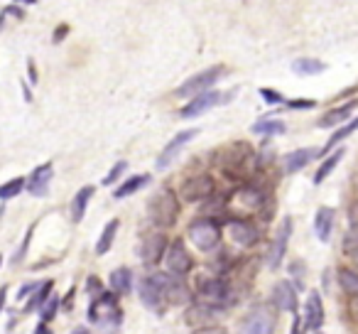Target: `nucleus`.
Here are the masks:
<instances>
[{
    "label": "nucleus",
    "instance_id": "a878e982",
    "mask_svg": "<svg viewBox=\"0 0 358 334\" xmlns=\"http://www.w3.org/2000/svg\"><path fill=\"white\" fill-rule=\"evenodd\" d=\"M108 283H110V293H113L115 298H123V295H128L130 290H133V270L115 268L113 273H110Z\"/></svg>",
    "mask_w": 358,
    "mask_h": 334
},
{
    "label": "nucleus",
    "instance_id": "a19ab883",
    "mask_svg": "<svg viewBox=\"0 0 358 334\" xmlns=\"http://www.w3.org/2000/svg\"><path fill=\"white\" fill-rule=\"evenodd\" d=\"M32 229H35V226H30V231H27V234H25V241H22V246H20V249H17V253L13 256V263H20V260L25 258L27 246H30V239H32Z\"/></svg>",
    "mask_w": 358,
    "mask_h": 334
},
{
    "label": "nucleus",
    "instance_id": "412c9836",
    "mask_svg": "<svg viewBox=\"0 0 358 334\" xmlns=\"http://www.w3.org/2000/svg\"><path fill=\"white\" fill-rule=\"evenodd\" d=\"M219 309L209 307V305H201V302H192L185 312V322L189 324L192 329H201V327H209V324H216L214 317Z\"/></svg>",
    "mask_w": 358,
    "mask_h": 334
},
{
    "label": "nucleus",
    "instance_id": "20e7f679",
    "mask_svg": "<svg viewBox=\"0 0 358 334\" xmlns=\"http://www.w3.org/2000/svg\"><path fill=\"white\" fill-rule=\"evenodd\" d=\"M224 74H226V67H221V64L209 67V69L189 76L185 84H179L177 89H174V96H179V99H185V96L194 99V96H199V94H206V91H211V86H214Z\"/></svg>",
    "mask_w": 358,
    "mask_h": 334
},
{
    "label": "nucleus",
    "instance_id": "6e6552de",
    "mask_svg": "<svg viewBox=\"0 0 358 334\" xmlns=\"http://www.w3.org/2000/svg\"><path fill=\"white\" fill-rule=\"evenodd\" d=\"M89 319L94 324L101 327H108V324H118L120 322V307H118V298L113 293H101L96 300H91L89 307Z\"/></svg>",
    "mask_w": 358,
    "mask_h": 334
},
{
    "label": "nucleus",
    "instance_id": "b1692460",
    "mask_svg": "<svg viewBox=\"0 0 358 334\" xmlns=\"http://www.w3.org/2000/svg\"><path fill=\"white\" fill-rule=\"evenodd\" d=\"M314 158H319V150H314V148L292 150V153L285 155V172H287V175H294V172L304 170Z\"/></svg>",
    "mask_w": 358,
    "mask_h": 334
},
{
    "label": "nucleus",
    "instance_id": "c03bdc74",
    "mask_svg": "<svg viewBox=\"0 0 358 334\" xmlns=\"http://www.w3.org/2000/svg\"><path fill=\"white\" fill-rule=\"evenodd\" d=\"M287 106L289 109H304V111H309V109H314V101H304V99H294V101H287Z\"/></svg>",
    "mask_w": 358,
    "mask_h": 334
},
{
    "label": "nucleus",
    "instance_id": "39448f33",
    "mask_svg": "<svg viewBox=\"0 0 358 334\" xmlns=\"http://www.w3.org/2000/svg\"><path fill=\"white\" fill-rule=\"evenodd\" d=\"M216 192V182L211 175L206 172H199V175H192L187 177L182 185H179V202H185V204H196V202H206L211 195Z\"/></svg>",
    "mask_w": 358,
    "mask_h": 334
},
{
    "label": "nucleus",
    "instance_id": "603ef678",
    "mask_svg": "<svg viewBox=\"0 0 358 334\" xmlns=\"http://www.w3.org/2000/svg\"><path fill=\"white\" fill-rule=\"evenodd\" d=\"M71 334H91V332H89V329H86V327H76Z\"/></svg>",
    "mask_w": 358,
    "mask_h": 334
},
{
    "label": "nucleus",
    "instance_id": "6e6d98bb",
    "mask_svg": "<svg viewBox=\"0 0 358 334\" xmlns=\"http://www.w3.org/2000/svg\"><path fill=\"white\" fill-rule=\"evenodd\" d=\"M356 165H358V162H356Z\"/></svg>",
    "mask_w": 358,
    "mask_h": 334
},
{
    "label": "nucleus",
    "instance_id": "f03ea898",
    "mask_svg": "<svg viewBox=\"0 0 358 334\" xmlns=\"http://www.w3.org/2000/svg\"><path fill=\"white\" fill-rule=\"evenodd\" d=\"M194 298L199 300L201 305L221 309L234 302L236 290H234V285H231V280H226L224 275H209V278H201L199 283H196Z\"/></svg>",
    "mask_w": 358,
    "mask_h": 334
},
{
    "label": "nucleus",
    "instance_id": "7c9ffc66",
    "mask_svg": "<svg viewBox=\"0 0 358 334\" xmlns=\"http://www.w3.org/2000/svg\"><path fill=\"white\" fill-rule=\"evenodd\" d=\"M324 69H327V64L319 62V60H314V57H299V60L292 62V71L299 76H314Z\"/></svg>",
    "mask_w": 358,
    "mask_h": 334
},
{
    "label": "nucleus",
    "instance_id": "473e14b6",
    "mask_svg": "<svg viewBox=\"0 0 358 334\" xmlns=\"http://www.w3.org/2000/svg\"><path fill=\"white\" fill-rule=\"evenodd\" d=\"M253 130L255 135H282L287 130V125L282 120H275V118H263L258 123H253Z\"/></svg>",
    "mask_w": 358,
    "mask_h": 334
},
{
    "label": "nucleus",
    "instance_id": "f257e3e1",
    "mask_svg": "<svg viewBox=\"0 0 358 334\" xmlns=\"http://www.w3.org/2000/svg\"><path fill=\"white\" fill-rule=\"evenodd\" d=\"M179 211H182V202H179L177 192H172V190L155 192L148 202V219H150V224H155V229H159V231L172 229L179 221Z\"/></svg>",
    "mask_w": 358,
    "mask_h": 334
},
{
    "label": "nucleus",
    "instance_id": "2f4dec72",
    "mask_svg": "<svg viewBox=\"0 0 358 334\" xmlns=\"http://www.w3.org/2000/svg\"><path fill=\"white\" fill-rule=\"evenodd\" d=\"M52 288H55V283H52V280H42L40 288H37L35 293L30 295V302L25 305V312H32V309L42 307V305H45L47 300L52 298Z\"/></svg>",
    "mask_w": 358,
    "mask_h": 334
},
{
    "label": "nucleus",
    "instance_id": "72a5a7b5",
    "mask_svg": "<svg viewBox=\"0 0 358 334\" xmlns=\"http://www.w3.org/2000/svg\"><path fill=\"white\" fill-rule=\"evenodd\" d=\"M338 285L348 298H358V273L351 268H341L338 270Z\"/></svg>",
    "mask_w": 358,
    "mask_h": 334
},
{
    "label": "nucleus",
    "instance_id": "f704fd0d",
    "mask_svg": "<svg viewBox=\"0 0 358 334\" xmlns=\"http://www.w3.org/2000/svg\"><path fill=\"white\" fill-rule=\"evenodd\" d=\"M22 187H25V180H22V177H15V180H8L6 185H0V200H3V202L13 200V197L20 195Z\"/></svg>",
    "mask_w": 358,
    "mask_h": 334
},
{
    "label": "nucleus",
    "instance_id": "423d86ee",
    "mask_svg": "<svg viewBox=\"0 0 358 334\" xmlns=\"http://www.w3.org/2000/svg\"><path fill=\"white\" fill-rule=\"evenodd\" d=\"M253 158L255 155H253L250 143L236 140V143L226 145L224 153H221V167H224L226 172H231V175H243L250 167V162H253Z\"/></svg>",
    "mask_w": 358,
    "mask_h": 334
},
{
    "label": "nucleus",
    "instance_id": "2eb2a0df",
    "mask_svg": "<svg viewBox=\"0 0 358 334\" xmlns=\"http://www.w3.org/2000/svg\"><path fill=\"white\" fill-rule=\"evenodd\" d=\"M289 239H292V219H289V216H285L282 224H280V229H278V234H275L273 244H270L268 253H265V260H268V265L273 270H278L280 263H282L285 253H287Z\"/></svg>",
    "mask_w": 358,
    "mask_h": 334
},
{
    "label": "nucleus",
    "instance_id": "f3484780",
    "mask_svg": "<svg viewBox=\"0 0 358 334\" xmlns=\"http://www.w3.org/2000/svg\"><path fill=\"white\" fill-rule=\"evenodd\" d=\"M299 317H302L304 327L312 329V332H319V329L324 327V302L317 290H312V293L307 295V302H304V309Z\"/></svg>",
    "mask_w": 358,
    "mask_h": 334
},
{
    "label": "nucleus",
    "instance_id": "4c0bfd02",
    "mask_svg": "<svg viewBox=\"0 0 358 334\" xmlns=\"http://www.w3.org/2000/svg\"><path fill=\"white\" fill-rule=\"evenodd\" d=\"M125 170H128V162H125V160H118V162L108 170V175L103 177V185H113V182H118L120 177L125 175Z\"/></svg>",
    "mask_w": 358,
    "mask_h": 334
},
{
    "label": "nucleus",
    "instance_id": "9d476101",
    "mask_svg": "<svg viewBox=\"0 0 358 334\" xmlns=\"http://www.w3.org/2000/svg\"><path fill=\"white\" fill-rule=\"evenodd\" d=\"M234 94H236V89L229 91V94H221V91L211 89V91H206V94L194 96L189 104L182 106V111H179V118H199V116H204L206 111H211V109H216V106L231 101V99H234Z\"/></svg>",
    "mask_w": 358,
    "mask_h": 334
},
{
    "label": "nucleus",
    "instance_id": "3c124183",
    "mask_svg": "<svg viewBox=\"0 0 358 334\" xmlns=\"http://www.w3.org/2000/svg\"><path fill=\"white\" fill-rule=\"evenodd\" d=\"M6 293H8V288H0V309L6 305Z\"/></svg>",
    "mask_w": 358,
    "mask_h": 334
},
{
    "label": "nucleus",
    "instance_id": "a211bd4d",
    "mask_svg": "<svg viewBox=\"0 0 358 334\" xmlns=\"http://www.w3.org/2000/svg\"><path fill=\"white\" fill-rule=\"evenodd\" d=\"M52 177H55V165H52V162H45V165H40V167H35V170H32V175L25 180L27 192H30V195H35V197H45L47 192H50Z\"/></svg>",
    "mask_w": 358,
    "mask_h": 334
},
{
    "label": "nucleus",
    "instance_id": "4468645a",
    "mask_svg": "<svg viewBox=\"0 0 358 334\" xmlns=\"http://www.w3.org/2000/svg\"><path fill=\"white\" fill-rule=\"evenodd\" d=\"M226 229H229L231 241H234L236 246H241V249H253V246L260 244V239H263L260 226L250 219H231Z\"/></svg>",
    "mask_w": 358,
    "mask_h": 334
},
{
    "label": "nucleus",
    "instance_id": "f8f14e48",
    "mask_svg": "<svg viewBox=\"0 0 358 334\" xmlns=\"http://www.w3.org/2000/svg\"><path fill=\"white\" fill-rule=\"evenodd\" d=\"M164 265H167V273L177 275V278H185V275L194 268V258H192V253L187 251L182 239L169 241L167 253H164Z\"/></svg>",
    "mask_w": 358,
    "mask_h": 334
},
{
    "label": "nucleus",
    "instance_id": "dca6fc26",
    "mask_svg": "<svg viewBox=\"0 0 358 334\" xmlns=\"http://www.w3.org/2000/svg\"><path fill=\"white\" fill-rule=\"evenodd\" d=\"M196 133H199V128H187V130H182V133L174 135V138L169 140L167 145H164L162 153H159V158H157V167H159V170L169 167V165H172V160L177 158L179 153H182V148H185L187 143H192V140H194Z\"/></svg>",
    "mask_w": 358,
    "mask_h": 334
},
{
    "label": "nucleus",
    "instance_id": "79ce46f5",
    "mask_svg": "<svg viewBox=\"0 0 358 334\" xmlns=\"http://www.w3.org/2000/svg\"><path fill=\"white\" fill-rule=\"evenodd\" d=\"M86 290H89V295H91L94 300L99 298L101 293H103V288H101V280H99V278H94V275H91V278L86 280Z\"/></svg>",
    "mask_w": 358,
    "mask_h": 334
},
{
    "label": "nucleus",
    "instance_id": "cd10ccee",
    "mask_svg": "<svg viewBox=\"0 0 358 334\" xmlns=\"http://www.w3.org/2000/svg\"><path fill=\"white\" fill-rule=\"evenodd\" d=\"M94 187L91 185H86V187H81L79 192H76V197H74V202H71V221H76L79 224L81 219L86 216V209H89V202H91V197H94Z\"/></svg>",
    "mask_w": 358,
    "mask_h": 334
},
{
    "label": "nucleus",
    "instance_id": "37998d69",
    "mask_svg": "<svg viewBox=\"0 0 358 334\" xmlns=\"http://www.w3.org/2000/svg\"><path fill=\"white\" fill-rule=\"evenodd\" d=\"M194 334H229V332H226V327H221V324H209V327L194 329Z\"/></svg>",
    "mask_w": 358,
    "mask_h": 334
},
{
    "label": "nucleus",
    "instance_id": "9b49d317",
    "mask_svg": "<svg viewBox=\"0 0 358 334\" xmlns=\"http://www.w3.org/2000/svg\"><path fill=\"white\" fill-rule=\"evenodd\" d=\"M140 290V302L145 305L148 309H152L155 314H164V309L169 307L167 300H164V290H162V283H159V273H152V275H145L138 285Z\"/></svg>",
    "mask_w": 358,
    "mask_h": 334
},
{
    "label": "nucleus",
    "instance_id": "49530a36",
    "mask_svg": "<svg viewBox=\"0 0 358 334\" xmlns=\"http://www.w3.org/2000/svg\"><path fill=\"white\" fill-rule=\"evenodd\" d=\"M348 314L358 324V298H348Z\"/></svg>",
    "mask_w": 358,
    "mask_h": 334
},
{
    "label": "nucleus",
    "instance_id": "8fccbe9b",
    "mask_svg": "<svg viewBox=\"0 0 358 334\" xmlns=\"http://www.w3.org/2000/svg\"><path fill=\"white\" fill-rule=\"evenodd\" d=\"M35 334H52V329L47 327L45 322H40V324H37V329H35Z\"/></svg>",
    "mask_w": 358,
    "mask_h": 334
},
{
    "label": "nucleus",
    "instance_id": "ddd939ff",
    "mask_svg": "<svg viewBox=\"0 0 358 334\" xmlns=\"http://www.w3.org/2000/svg\"><path fill=\"white\" fill-rule=\"evenodd\" d=\"M169 239L164 231L152 229L143 236V246H140V260L145 265H157L159 260H164V253H167Z\"/></svg>",
    "mask_w": 358,
    "mask_h": 334
},
{
    "label": "nucleus",
    "instance_id": "c85d7f7f",
    "mask_svg": "<svg viewBox=\"0 0 358 334\" xmlns=\"http://www.w3.org/2000/svg\"><path fill=\"white\" fill-rule=\"evenodd\" d=\"M343 155H346V150H343V148H336V150H331V153H329L327 158L322 160V165H319L317 175H314V185H322V182L327 180V177L331 175L334 170H336V165L341 162Z\"/></svg>",
    "mask_w": 358,
    "mask_h": 334
},
{
    "label": "nucleus",
    "instance_id": "bb28decb",
    "mask_svg": "<svg viewBox=\"0 0 358 334\" xmlns=\"http://www.w3.org/2000/svg\"><path fill=\"white\" fill-rule=\"evenodd\" d=\"M150 182H152V177H150L148 172H143V175H130L123 185L115 187L113 197H115V200H125V197L135 195V192H140L143 187H148Z\"/></svg>",
    "mask_w": 358,
    "mask_h": 334
},
{
    "label": "nucleus",
    "instance_id": "aec40b11",
    "mask_svg": "<svg viewBox=\"0 0 358 334\" xmlns=\"http://www.w3.org/2000/svg\"><path fill=\"white\" fill-rule=\"evenodd\" d=\"M356 106H358V101H346V104L327 111V113L317 120V125H319V128H341L343 123H348V120H351V113L356 111Z\"/></svg>",
    "mask_w": 358,
    "mask_h": 334
},
{
    "label": "nucleus",
    "instance_id": "ea45409f",
    "mask_svg": "<svg viewBox=\"0 0 358 334\" xmlns=\"http://www.w3.org/2000/svg\"><path fill=\"white\" fill-rule=\"evenodd\" d=\"M260 96H263L268 104H273V106H282V104H287V99H285L282 94H278L275 89H268V86H263L260 89Z\"/></svg>",
    "mask_w": 358,
    "mask_h": 334
},
{
    "label": "nucleus",
    "instance_id": "de8ad7c7",
    "mask_svg": "<svg viewBox=\"0 0 358 334\" xmlns=\"http://www.w3.org/2000/svg\"><path fill=\"white\" fill-rule=\"evenodd\" d=\"M346 258L353 263V268L351 270H356L358 273V249H353V251H346Z\"/></svg>",
    "mask_w": 358,
    "mask_h": 334
},
{
    "label": "nucleus",
    "instance_id": "0eeeda50",
    "mask_svg": "<svg viewBox=\"0 0 358 334\" xmlns=\"http://www.w3.org/2000/svg\"><path fill=\"white\" fill-rule=\"evenodd\" d=\"M275 324H278V309L275 305L263 302L255 305L243 319V334H275Z\"/></svg>",
    "mask_w": 358,
    "mask_h": 334
},
{
    "label": "nucleus",
    "instance_id": "393cba45",
    "mask_svg": "<svg viewBox=\"0 0 358 334\" xmlns=\"http://www.w3.org/2000/svg\"><path fill=\"white\" fill-rule=\"evenodd\" d=\"M356 130H358V116H353V118L348 120V123H343L341 128L334 130V135L327 140V145H324V148L319 150V158H327V155L331 153V150H336L338 145H341V140H346L348 135L356 133Z\"/></svg>",
    "mask_w": 358,
    "mask_h": 334
},
{
    "label": "nucleus",
    "instance_id": "5701e85b",
    "mask_svg": "<svg viewBox=\"0 0 358 334\" xmlns=\"http://www.w3.org/2000/svg\"><path fill=\"white\" fill-rule=\"evenodd\" d=\"M268 200V195H265V190L263 187H258V185H245V187H241L238 192H236V202L238 204H243L245 209H250V211H258L260 207H263V202Z\"/></svg>",
    "mask_w": 358,
    "mask_h": 334
},
{
    "label": "nucleus",
    "instance_id": "c9c22d12",
    "mask_svg": "<svg viewBox=\"0 0 358 334\" xmlns=\"http://www.w3.org/2000/svg\"><path fill=\"white\" fill-rule=\"evenodd\" d=\"M341 249H343V253H346V251L358 249V219H353L351 226L346 229V234H343V241H341Z\"/></svg>",
    "mask_w": 358,
    "mask_h": 334
},
{
    "label": "nucleus",
    "instance_id": "1a4fd4ad",
    "mask_svg": "<svg viewBox=\"0 0 358 334\" xmlns=\"http://www.w3.org/2000/svg\"><path fill=\"white\" fill-rule=\"evenodd\" d=\"M159 283H162L164 300H167L169 307H189L194 302V290L185 283V278L159 273Z\"/></svg>",
    "mask_w": 358,
    "mask_h": 334
},
{
    "label": "nucleus",
    "instance_id": "7ed1b4c3",
    "mask_svg": "<svg viewBox=\"0 0 358 334\" xmlns=\"http://www.w3.org/2000/svg\"><path fill=\"white\" fill-rule=\"evenodd\" d=\"M187 234H189L192 244H194L199 251H204V253L214 251L216 246L221 244V226H219V221L209 219V216H199V219L192 221L189 229H187Z\"/></svg>",
    "mask_w": 358,
    "mask_h": 334
},
{
    "label": "nucleus",
    "instance_id": "864d4df0",
    "mask_svg": "<svg viewBox=\"0 0 358 334\" xmlns=\"http://www.w3.org/2000/svg\"><path fill=\"white\" fill-rule=\"evenodd\" d=\"M314 334H322V332H314Z\"/></svg>",
    "mask_w": 358,
    "mask_h": 334
},
{
    "label": "nucleus",
    "instance_id": "58836bf2",
    "mask_svg": "<svg viewBox=\"0 0 358 334\" xmlns=\"http://www.w3.org/2000/svg\"><path fill=\"white\" fill-rule=\"evenodd\" d=\"M57 309H59V298L57 295H52L50 300H47L45 305L40 307V314H42V322H50V319H55V314H57Z\"/></svg>",
    "mask_w": 358,
    "mask_h": 334
},
{
    "label": "nucleus",
    "instance_id": "5fc2aeb1",
    "mask_svg": "<svg viewBox=\"0 0 358 334\" xmlns=\"http://www.w3.org/2000/svg\"><path fill=\"white\" fill-rule=\"evenodd\" d=\"M0 263H3V258H0Z\"/></svg>",
    "mask_w": 358,
    "mask_h": 334
},
{
    "label": "nucleus",
    "instance_id": "e433bc0d",
    "mask_svg": "<svg viewBox=\"0 0 358 334\" xmlns=\"http://www.w3.org/2000/svg\"><path fill=\"white\" fill-rule=\"evenodd\" d=\"M304 270H307V265L302 263V260H292L289 263V273H292V285L294 290H304Z\"/></svg>",
    "mask_w": 358,
    "mask_h": 334
},
{
    "label": "nucleus",
    "instance_id": "09e8293b",
    "mask_svg": "<svg viewBox=\"0 0 358 334\" xmlns=\"http://www.w3.org/2000/svg\"><path fill=\"white\" fill-rule=\"evenodd\" d=\"M64 32H69V27H66V25H62L59 30L55 32V42H62V40H64V37H62V35H64Z\"/></svg>",
    "mask_w": 358,
    "mask_h": 334
},
{
    "label": "nucleus",
    "instance_id": "a18cd8bd",
    "mask_svg": "<svg viewBox=\"0 0 358 334\" xmlns=\"http://www.w3.org/2000/svg\"><path fill=\"white\" fill-rule=\"evenodd\" d=\"M40 288V283H27V285H22L20 288V293H17V300H25V298H30L35 290Z\"/></svg>",
    "mask_w": 358,
    "mask_h": 334
},
{
    "label": "nucleus",
    "instance_id": "6ab92c4d",
    "mask_svg": "<svg viewBox=\"0 0 358 334\" xmlns=\"http://www.w3.org/2000/svg\"><path fill=\"white\" fill-rule=\"evenodd\" d=\"M273 305L280 312L297 314V290L289 280H280L273 288Z\"/></svg>",
    "mask_w": 358,
    "mask_h": 334
},
{
    "label": "nucleus",
    "instance_id": "c756f323",
    "mask_svg": "<svg viewBox=\"0 0 358 334\" xmlns=\"http://www.w3.org/2000/svg\"><path fill=\"white\" fill-rule=\"evenodd\" d=\"M118 229H120V221L118 219H110L108 224L103 226L99 241H96V256H106V253H108L110 246H113V241H115V234H118Z\"/></svg>",
    "mask_w": 358,
    "mask_h": 334
},
{
    "label": "nucleus",
    "instance_id": "4be33fe9",
    "mask_svg": "<svg viewBox=\"0 0 358 334\" xmlns=\"http://www.w3.org/2000/svg\"><path fill=\"white\" fill-rule=\"evenodd\" d=\"M334 219H336V211L334 207H319L317 214H314V234L322 244H327L331 239V231H334Z\"/></svg>",
    "mask_w": 358,
    "mask_h": 334
}]
</instances>
